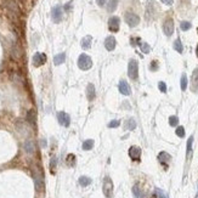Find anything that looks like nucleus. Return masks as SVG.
Listing matches in <instances>:
<instances>
[{
  "instance_id": "obj_3",
  "label": "nucleus",
  "mask_w": 198,
  "mask_h": 198,
  "mask_svg": "<svg viewBox=\"0 0 198 198\" xmlns=\"http://www.w3.org/2000/svg\"><path fill=\"white\" fill-rule=\"evenodd\" d=\"M128 74L133 80H136L139 77V63L136 60H130L128 66Z\"/></svg>"
},
{
  "instance_id": "obj_28",
  "label": "nucleus",
  "mask_w": 198,
  "mask_h": 198,
  "mask_svg": "<svg viewBox=\"0 0 198 198\" xmlns=\"http://www.w3.org/2000/svg\"><path fill=\"white\" fill-rule=\"evenodd\" d=\"M180 86H181V90H182V91H185V90L187 89V77H186V74H182V76H181V82H180Z\"/></svg>"
},
{
  "instance_id": "obj_15",
  "label": "nucleus",
  "mask_w": 198,
  "mask_h": 198,
  "mask_svg": "<svg viewBox=\"0 0 198 198\" xmlns=\"http://www.w3.org/2000/svg\"><path fill=\"white\" fill-rule=\"evenodd\" d=\"M27 122L30 124V125H35L37 124V112L34 110H29L28 113H27Z\"/></svg>"
},
{
  "instance_id": "obj_2",
  "label": "nucleus",
  "mask_w": 198,
  "mask_h": 198,
  "mask_svg": "<svg viewBox=\"0 0 198 198\" xmlns=\"http://www.w3.org/2000/svg\"><path fill=\"white\" fill-rule=\"evenodd\" d=\"M91 66H93L91 59H90L88 55H85V53H82V55L79 56V59H78V67L83 70H88V69L91 68Z\"/></svg>"
},
{
  "instance_id": "obj_6",
  "label": "nucleus",
  "mask_w": 198,
  "mask_h": 198,
  "mask_svg": "<svg viewBox=\"0 0 198 198\" xmlns=\"http://www.w3.org/2000/svg\"><path fill=\"white\" fill-rule=\"evenodd\" d=\"M46 62V55L43 52H37L33 56V65L35 67H40Z\"/></svg>"
},
{
  "instance_id": "obj_40",
  "label": "nucleus",
  "mask_w": 198,
  "mask_h": 198,
  "mask_svg": "<svg viewBox=\"0 0 198 198\" xmlns=\"http://www.w3.org/2000/svg\"><path fill=\"white\" fill-rule=\"evenodd\" d=\"M96 3L99 4V6H103L107 3V0H96Z\"/></svg>"
},
{
  "instance_id": "obj_14",
  "label": "nucleus",
  "mask_w": 198,
  "mask_h": 198,
  "mask_svg": "<svg viewBox=\"0 0 198 198\" xmlns=\"http://www.w3.org/2000/svg\"><path fill=\"white\" fill-rule=\"evenodd\" d=\"M119 91H120V94H123L125 96L130 95V86L125 80H120V83H119Z\"/></svg>"
},
{
  "instance_id": "obj_33",
  "label": "nucleus",
  "mask_w": 198,
  "mask_h": 198,
  "mask_svg": "<svg viewBox=\"0 0 198 198\" xmlns=\"http://www.w3.org/2000/svg\"><path fill=\"white\" fill-rule=\"evenodd\" d=\"M176 135L179 136V137H184L185 136V128L184 127H177V129H176Z\"/></svg>"
},
{
  "instance_id": "obj_44",
  "label": "nucleus",
  "mask_w": 198,
  "mask_h": 198,
  "mask_svg": "<svg viewBox=\"0 0 198 198\" xmlns=\"http://www.w3.org/2000/svg\"><path fill=\"white\" fill-rule=\"evenodd\" d=\"M150 198H157V196H156V194H153V196H151Z\"/></svg>"
},
{
  "instance_id": "obj_4",
  "label": "nucleus",
  "mask_w": 198,
  "mask_h": 198,
  "mask_svg": "<svg viewBox=\"0 0 198 198\" xmlns=\"http://www.w3.org/2000/svg\"><path fill=\"white\" fill-rule=\"evenodd\" d=\"M102 190H103V194L107 198H111L113 196V182H112V180L110 177H105Z\"/></svg>"
},
{
  "instance_id": "obj_27",
  "label": "nucleus",
  "mask_w": 198,
  "mask_h": 198,
  "mask_svg": "<svg viewBox=\"0 0 198 198\" xmlns=\"http://www.w3.org/2000/svg\"><path fill=\"white\" fill-rule=\"evenodd\" d=\"M192 142H193V136H190L187 140V158H190L192 153Z\"/></svg>"
},
{
  "instance_id": "obj_35",
  "label": "nucleus",
  "mask_w": 198,
  "mask_h": 198,
  "mask_svg": "<svg viewBox=\"0 0 198 198\" xmlns=\"http://www.w3.org/2000/svg\"><path fill=\"white\" fill-rule=\"evenodd\" d=\"M177 123H179V118H177L176 116H171V117L169 118V124L171 125V127H175V125H177Z\"/></svg>"
},
{
  "instance_id": "obj_23",
  "label": "nucleus",
  "mask_w": 198,
  "mask_h": 198,
  "mask_svg": "<svg viewBox=\"0 0 198 198\" xmlns=\"http://www.w3.org/2000/svg\"><path fill=\"white\" fill-rule=\"evenodd\" d=\"M93 147H94V141H93V140H86V141L83 142V150L90 151Z\"/></svg>"
},
{
  "instance_id": "obj_29",
  "label": "nucleus",
  "mask_w": 198,
  "mask_h": 198,
  "mask_svg": "<svg viewBox=\"0 0 198 198\" xmlns=\"http://www.w3.org/2000/svg\"><path fill=\"white\" fill-rule=\"evenodd\" d=\"M140 47H141L143 53H148L151 51V47H150V45L147 43H140Z\"/></svg>"
},
{
  "instance_id": "obj_8",
  "label": "nucleus",
  "mask_w": 198,
  "mask_h": 198,
  "mask_svg": "<svg viewBox=\"0 0 198 198\" xmlns=\"http://www.w3.org/2000/svg\"><path fill=\"white\" fill-rule=\"evenodd\" d=\"M62 16H63V13H62L61 6H55L52 9V20L55 23H59L62 21Z\"/></svg>"
},
{
  "instance_id": "obj_43",
  "label": "nucleus",
  "mask_w": 198,
  "mask_h": 198,
  "mask_svg": "<svg viewBox=\"0 0 198 198\" xmlns=\"http://www.w3.org/2000/svg\"><path fill=\"white\" fill-rule=\"evenodd\" d=\"M196 53H197V57H198V45H197V49H196Z\"/></svg>"
},
{
  "instance_id": "obj_18",
  "label": "nucleus",
  "mask_w": 198,
  "mask_h": 198,
  "mask_svg": "<svg viewBox=\"0 0 198 198\" xmlns=\"http://www.w3.org/2000/svg\"><path fill=\"white\" fill-rule=\"evenodd\" d=\"M170 159H171V157H170V154L167 153V152H160V153L158 154V160L160 162V163H169Z\"/></svg>"
},
{
  "instance_id": "obj_5",
  "label": "nucleus",
  "mask_w": 198,
  "mask_h": 198,
  "mask_svg": "<svg viewBox=\"0 0 198 198\" xmlns=\"http://www.w3.org/2000/svg\"><path fill=\"white\" fill-rule=\"evenodd\" d=\"M125 22H127L130 27H136L140 23V17L136 13L127 12L125 13Z\"/></svg>"
},
{
  "instance_id": "obj_12",
  "label": "nucleus",
  "mask_w": 198,
  "mask_h": 198,
  "mask_svg": "<svg viewBox=\"0 0 198 198\" xmlns=\"http://www.w3.org/2000/svg\"><path fill=\"white\" fill-rule=\"evenodd\" d=\"M129 156L133 160H140V156H141V150L137 146H131L129 148Z\"/></svg>"
},
{
  "instance_id": "obj_21",
  "label": "nucleus",
  "mask_w": 198,
  "mask_h": 198,
  "mask_svg": "<svg viewBox=\"0 0 198 198\" xmlns=\"http://www.w3.org/2000/svg\"><path fill=\"white\" fill-rule=\"evenodd\" d=\"M91 184V179L88 177V176H80L79 177V185L83 186V187H86Z\"/></svg>"
},
{
  "instance_id": "obj_17",
  "label": "nucleus",
  "mask_w": 198,
  "mask_h": 198,
  "mask_svg": "<svg viewBox=\"0 0 198 198\" xmlns=\"http://www.w3.org/2000/svg\"><path fill=\"white\" fill-rule=\"evenodd\" d=\"M86 97L89 101H93L95 99V86L94 84H89L86 86Z\"/></svg>"
},
{
  "instance_id": "obj_41",
  "label": "nucleus",
  "mask_w": 198,
  "mask_h": 198,
  "mask_svg": "<svg viewBox=\"0 0 198 198\" xmlns=\"http://www.w3.org/2000/svg\"><path fill=\"white\" fill-rule=\"evenodd\" d=\"M173 1H174V0H162V3L165 4V5H171Z\"/></svg>"
},
{
  "instance_id": "obj_45",
  "label": "nucleus",
  "mask_w": 198,
  "mask_h": 198,
  "mask_svg": "<svg viewBox=\"0 0 198 198\" xmlns=\"http://www.w3.org/2000/svg\"><path fill=\"white\" fill-rule=\"evenodd\" d=\"M196 198H198V193H197V196H196Z\"/></svg>"
},
{
  "instance_id": "obj_1",
  "label": "nucleus",
  "mask_w": 198,
  "mask_h": 198,
  "mask_svg": "<svg viewBox=\"0 0 198 198\" xmlns=\"http://www.w3.org/2000/svg\"><path fill=\"white\" fill-rule=\"evenodd\" d=\"M33 179H34V186H35V190H37L38 192H42L44 191V177L42 175V171L38 169V168H35L34 171H33Z\"/></svg>"
},
{
  "instance_id": "obj_34",
  "label": "nucleus",
  "mask_w": 198,
  "mask_h": 198,
  "mask_svg": "<svg viewBox=\"0 0 198 198\" xmlns=\"http://www.w3.org/2000/svg\"><path fill=\"white\" fill-rule=\"evenodd\" d=\"M133 193H134V196H135L136 198H140V197H141V191H140L139 185H135V186L133 187Z\"/></svg>"
},
{
  "instance_id": "obj_9",
  "label": "nucleus",
  "mask_w": 198,
  "mask_h": 198,
  "mask_svg": "<svg viewBox=\"0 0 198 198\" xmlns=\"http://www.w3.org/2000/svg\"><path fill=\"white\" fill-rule=\"evenodd\" d=\"M191 90L193 93H198V68H196L191 78Z\"/></svg>"
},
{
  "instance_id": "obj_46",
  "label": "nucleus",
  "mask_w": 198,
  "mask_h": 198,
  "mask_svg": "<svg viewBox=\"0 0 198 198\" xmlns=\"http://www.w3.org/2000/svg\"><path fill=\"white\" fill-rule=\"evenodd\" d=\"M197 32H198V28H197Z\"/></svg>"
},
{
  "instance_id": "obj_31",
  "label": "nucleus",
  "mask_w": 198,
  "mask_h": 198,
  "mask_svg": "<svg viewBox=\"0 0 198 198\" xmlns=\"http://www.w3.org/2000/svg\"><path fill=\"white\" fill-rule=\"evenodd\" d=\"M7 6H9L11 10H13L15 12H19V7H17L16 3H15V1H12V0H7Z\"/></svg>"
},
{
  "instance_id": "obj_24",
  "label": "nucleus",
  "mask_w": 198,
  "mask_h": 198,
  "mask_svg": "<svg viewBox=\"0 0 198 198\" xmlns=\"http://www.w3.org/2000/svg\"><path fill=\"white\" fill-rule=\"evenodd\" d=\"M174 49H175L177 52H180V53L182 52L184 46H182V43H181V40H180V39H176V40L174 42Z\"/></svg>"
},
{
  "instance_id": "obj_32",
  "label": "nucleus",
  "mask_w": 198,
  "mask_h": 198,
  "mask_svg": "<svg viewBox=\"0 0 198 198\" xmlns=\"http://www.w3.org/2000/svg\"><path fill=\"white\" fill-rule=\"evenodd\" d=\"M180 28H181V30H188L190 28H191V23L190 22H187V21H184V22H181L180 23Z\"/></svg>"
},
{
  "instance_id": "obj_37",
  "label": "nucleus",
  "mask_w": 198,
  "mask_h": 198,
  "mask_svg": "<svg viewBox=\"0 0 198 198\" xmlns=\"http://www.w3.org/2000/svg\"><path fill=\"white\" fill-rule=\"evenodd\" d=\"M119 125H120V122H119V120H112V122L108 124V127H110V128H118Z\"/></svg>"
},
{
  "instance_id": "obj_11",
  "label": "nucleus",
  "mask_w": 198,
  "mask_h": 198,
  "mask_svg": "<svg viewBox=\"0 0 198 198\" xmlns=\"http://www.w3.org/2000/svg\"><path fill=\"white\" fill-rule=\"evenodd\" d=\"M119 19L118 17H116V16H113V17H111L110 19V21H108V28H110V30L111 32H118L119 30Z\"/></svg>"
},
{
  "instance_id": "obj_20",
  "label": "nucleus",
  "mask_w": 198,
  "mask_h": 198,
  "mask_svg": "<svg viewBox=\"0 0 198 198\" xmlns=\"http://www.w3.org/2000/svg\"><path fill=\"white\" fill-rule=\"evenodd\" d=\"M65 60H66L65 53H59V55H56L55 57H53V63H55L56 66H59V65H62L65 62Z\"/></svg>"
},
{
  "instance_id": "obj_36",
  "label": "nucleus",
  "mask_w": 198,
  "mask_h": 198,
  "mask_svg": "<svg viewBox=\"0 0 198 198\" xmlns=\"http://www.w3.org/2000/svg\"><path fill=\"white\" fill-rule=\"evenodd\" d=\"M158 88H159V90H160L162 93H167V85H165V83H164V82H159Z\"/></svg>"
},
{
  "instance_id": "obj_38",
  "label": "nucleus",
  "mask_w": 198,
  "mask_h": 198,
  "mask_svg": "<svg viewBox=\"0 0 198 198\" xmlns=\"http://www.w3.org/2000/svg\"><path fill=\"white\" fill-rule=\"evenodd\" d=\"M156 193L158 194V197H159V198H168V196H167L163 191H162V190H159V188H157V190H156Z\"/></svg>"
},
{
  "instance_id": "obj_42",
  "label": "nucleus",
  "mask_w": 198,
  "mask_h": 198,
  "mask_svg": "<svg viewBox=\"0 0 198 198\" xmlns=\"http://www.w3.org/2000/svg\"><path fill=\"white\" fill-rule=\"evenodd\" d=\"M42 146H43V147L46 146V141H45V140H42Z\"/></svg>"
},
{
  "instance_id": "obj_25",
  "label": "nucleus",
  "mask_w": 198,
  "mask_h": 198,
  "mask_svg": "<svg viewBox=\"0 0 198 198\" xmlns=\"http://www.w3.org/2000/svg\"><path fill=\"white\" fill-rule=\"evenodd\" d=\"M118 1H119V0H110L108 7H107L110 12H113V11L117 9V6H118Z\"/></svg>"
},
{
  "instance_id": "obj_26",
  "label": "nucleus",
  "mask_w": 198,
  "mask_h": 198,
  "mask_svg": "<svg viewBox=\"0 0 198 198\" xmlns=\"http://www.w3.org/2000/svg\"><path fill=\"white\" fill-rule=\"evenodd\" d=\"M66 162H67V164H68L69 167H73V165L76 164V156H74V154H72V153L68 154Z\"/></svg>"
},
{
  "instance_id": "obj_22",
  "label": "nucleus",
  "mask_w": 198,
  "mask_h": 198,
  "mask_svg": "<svg viewBox=\"0 0 198 198\" xmlns=\"http://www.w3.org/2000/svg\"><path fill=\"white\" fill-rule=\"evenodd\" d=\"M125 128H127L128 130H134V129L136 128V122H135V119H133V118L128 119V120H127V124H125Z\"/></svg>"
},
{
  "instance_id": "obj_10",
  "label": "nucleus",
  "mask_w": 198,
  "mask_h": 198,
  "mask_svg": "<svg viewBox=\"0 0 198 198\" xmlns=\"http://www.w3.org/2000/svg\"><path fill=\"white\" fill-rule=\"evenodd\" d=\"M57 119H59V123L61 125H63V127H68L69 123H70V118L66 112H59L57 113Z\"/></svg>"
},
{
  "instance_id": "obj_7",
  "label": "nucleus",
  "mask_w": 198,
  "mask_h": 198,
  "mask_svg": "<svg viewBox=\"0 0 198 198\" xmlns=\"http://www.w3.org/2000/svg\"><path fill=\"white\" fill-rule=\"evenodd\" d=\"M163 32L165 33L167 37H170V35L174 33V22L171 19L165 20L164 24H163Z\"/></svg>"
},
{
  "instance_id": "obj_30",
  "label": "nucleus",
  "mask_w": 198,
  "mask_h": 198,
  "mask_svg": "<svg viewBox=\"0 0 198 198\" xmlns=\"http://www.w3.org/2000/svg\"><path fill=\"white\" fill-rule=\"evenodd\" d=\"M50 170L52 174H55V170H56V158L52 157L51 158V162H50Z\"/></svg>"
},
{
  "instance_id": "obj_16",
  "label": "nucleus",
  "mask_w": 198,
  "mask_h": 198,
  "mask_svg": "<svg viewBox=\"0 0 198 198\" xmlns=\"http://www.w3.org/2000/svg\"><path fill=\"white\" fill-rule=\"evenodd\" d=\"M23 147H24V151H26L28 154H33V153L35 152V146H34V142H33L32 140H27V141L24 142Z\"/></svg>"
},
{
  "instance_id": "obj_13",
  "label": "nucleus",
  "mask_w": 198,
  "mask_h": 198,
  "mask_svg": "<svg viewBox=\"0 0 198 198\" xmlns=\"http://www.w3.org/2000/svg\"><path fill=\"white\" fill-rule=\"evenodd\" d=\"M116 45H117V42H116V38L114 37H107L106 40H105V47L108 50V51H112L116 49Z\"/></svg>"
},
{
  "instance_id": "obj_39",
  "label": "nucleus",
  "mask_w": 198,
  "mask_h": 198,
  "mask_svg": "<svg viewBox=\"0 0 198 198\" xmlns=\"http://www.w3.org/2000/svg\"><path fill=\"white\" fill-rule=\"evenodd\" d=\"M158 69V66H157V61H153L151 63V70H157Z\"/></svg>"
},
{
  "instance_id": "obj_19",
  "label": "nucleus",
  "mask_w": 198,
  "mask_h": 198,
  "mask_svg": "<svg viewBox=\"0 0 198 198\" xmlns=\"http://www.w3.org/2000/svg\"><path fill=\"white\" fill-rule=\"evenodd\" d=\"M91 42H93V38L90 37V35H88V37H84L82 39V47L83 49H89L90 46H91Z\"/></svg>"
}]
</instances>
